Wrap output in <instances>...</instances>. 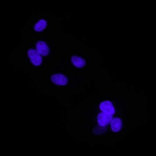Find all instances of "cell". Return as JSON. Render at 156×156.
<instances>
[{
  "label": "cell",
  "mask_w": 156,
  "mask_h": 156,
  "mask_svg": "<svg viewBox=\"0 0 156 156\" xmlns=\"http://www.w3.org/2000/svg\"><path fill=\"white\" fill-rule=\"evenodd\" d=\"M100 108L101 113L97 116V126L93 130V133L96 135H101L104 132L115 113L114 107L109 101L101 102Z\"/></svg>",
  "instance_id": "obj_1"
},
{
  "label": "cell",
  "mask_w": 156,
  "mask_h": 156,
  "mask_svg": "<svg viewBox=\"0 0 156 156\" xmlns=\"http://www.w3.org/2000/svg\"><path fill=\"white\" fill-rule=\"evenodd\" d=\"M28 57L34 65L38 66L42 62V58L40 53L35 50H29L27 52Z\"/></svg>",
  "instance_id": "obj_2"
},
{
  "label": "cell",
  "mask_w": 156,
  "mask_h": 156,
  "mask_svg": "<svg viewBox=\"0 0 156 156\" xmlns=\"http://www.w3.org/2000/svg\"><path fill=\"white\" fill-rule=\"evenodd\" d=\"M51 81L56 85H66L68 83V80L67 78L63 76L62 74H55L51 76Z\"/></svg>",
  "instance_id": "obj_3"
},
{
  "label": "cell",
  "mask_w": 156,
  "mask_h": 156,
  "mask_svg": "<svg viewBox=\"0 0 156 156\" xmlns=\"http://www.w3.org/2000/svg\"><path fill=\"white\" fill-rule=\"evenodd\" d=\"M36 48L39 53L42 55H47L49 53V48L46 44L43 41H39L36 44Z\"/></svg>",
  "instance_id": "obj_4"
},
{
  "label": "cell",
  "mask_w": 156,
  "mask_h": 156,
  "mask_svg": "<svg viewBox=\"0 0 156 156\" xmlns=\"http://www.w3.org/2000/svg\"><path fill=\"white\" fill-rule=\"evenodd\" d=\"M71 61L72 64L77 68H83L85 65V61L81 57L77 56H73L71 58Z\"/></svg>",
  "instance_id": "obj_5"
},
{
  "label": "cell",
  "mask_w": 156,
  "mask_h": 156,
  "mask_svg": "<svg viewBox=\"0 0 156 156\" xmlns=\"http://www.w3.org/2000/svg\"><path fill=\"white\" fill-rule=\"evenodd\" d=\"M47 23L45 20L41 19L39 20L35 25L34 26V29L37 32H41L46 27Z\"/></svg>",
  "instance_id": "obj_6"
},
{
  "label": "cell",
  "mask_w": 156,
  "mask_h": 156,
  "mask_svg": "<svg viewBox=\"0 0 156 156\" xmlns=\"http://www.w3.org/2000/svg\"><path fill=\"white\" fill-rule=\"evenodd\" d=\"M122 128V121L119 118H115L111 123V129L115 132L120 130Z\"/></svg>",
  "instance_id": "obj_7"
}]
</instances>
